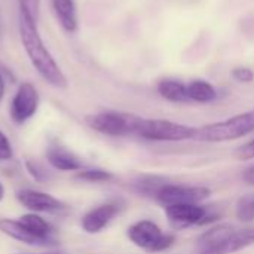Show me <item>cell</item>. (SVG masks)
Listing matches in <instances>:
<instances>
[{
  "mask_svg": "<svg viewBox=\"0 0 254 254\" xmlns=\"http://www.w3.org/2000/svg\"><path fill=\"white\" fill-rule=\"evenodd\" d=\"M235 216L243 223L254 222V193L243 195L235 207Z\"/></svg>",
  "mask_w": 254,
  "mask_h": 254,
  "instance_id": "obj_19",
  "label": "cell"
},
{
  "mask_svg": "<svg viewBox=\"0 0 254 254\" xmlns=\"http://www.w3.org/2000/svg\"><path fill=\"white\" fill-rule=\"evenodd\" d=\"M3 97H4V77L0 71V101L3 100Z\"/></svg>",
  "mask_w": 254,
  "mask_h": 254,
  "instance_id": "obj_27",
  "label": "cell"
},
{
  "mask_svg": "<svg viewBox=\"0 0 254 254\" xmlns=\"http://www.w3.org/2000/svg\"><path fill=\"white\" fill-rule=\"evenodd\" d=\"M211 190L204 186H183L167 183L156 193L155 199L164 205H179V204H199L210 196Z\"/></svg>",
  "mask_w": 254,
  "mask_h": 254,
  "instance_id": "obj_7",
  "label": "cell"
},
{
  "mask_svg": "<svg viewBox=\"0 0 254 254\" xmlns=\"http://www.w3.org/2000/svg\"><path fill=\"white\" fill-rule=\"evenodd\" d=\"M51 3L60 25L67 33H74L77 30V13L74 0H51Z\"/></svg>",
  "mask_w": 254,
  "mask_h": 254,
  "instance_id": "obj_13",
  "label": "cell"
},
{
  "mask_svg": "<svg viewBox=\"0 0 254 254\" xmlns=\"http://www.w3.org/2000/svg\"><path fill=\"white\" fill-rule=\"evenodd\" d=\"M39 107V94L37 89L30 83L24 82L19 85L16 94L10 103V118L15 124H24L28 121Z\"/></svg>",
  "mask_w": 254,
  "mask_h": 254,
  "instance_id": "obj_8",
  "label": "cell"
},
{
  "mask_svg": "<svg viewBox=\"0 0 254 254\" xmlns=\"http://www.w3.org/2000/svg\"><path fill=\"white\" fill-rule=\"evenodd\" d=\"M243 180H244L247 185L254 186V165L249 167V168L243 173Z\"/></svg>",
  "mask_w": 254,
  "mask_h": 254,
  "instance_id": "obj_26",
  "label": "cell"
},
{
  "mask_svg": "<svg viewBox=\"0 0 254 254\" xmlns=\"http://www.w3.org/2000/svg\"><path fill=\"white\" fill-rule=\"evenodd\" d=\"M198 128L167 121V119H140L135 135L150 141H183L195 138Z\"/></svg>",
  "mask_w": 254,
  "mask_h": 254,
  "instance_id": "obj_3",
  "label": "cell"
},
{
  "mask_svg": "<svg viewBox=\"0 0 254 254\" xmlns=\"http://www.w3.org/2000/svg\"><path fill=\"white\" fill-rule=\"evenodd\" d=\"M140 116L122 112H100L95 115L86 116V125L97 132L112 135V137H122L135 134L137 125L140 122Z\"/></svg>",
  "mask_w": 254,
  "mask_h": 254,
  "instance_id": "obj_5",
  "label": "cell"
},
{
  "mask_svg": "<svg viewBox=\"0 0 254 254\" xmlns=\"http://www.w3.org/2000/svg\"><path fill=\"white\" fill-rule=\"evenodd\" d=\"M159 95L171 103H185L188 101V86L177 79H162L158 82Z\"/></svg>",
  "mask_w": 254,
  "mask_h": 254,
  "instance_id": "obj_15",
  "label": "cell"
},
{
  "mask_svg": "<svg viewBox=\"0 0 254 254\" xmlns=\"http://www.w3.org/2000/svg\"><path fill=\"white\" fill-rule=\"evenodd\" d=\"M4 198V188H3V185L0 183V201Z\"/></svg>",
  "mask_w": 254,
  "mask_h": 254,
  "instance_id": "obj_28",
  "label": "cell"
},
{
  "mask_svg": "<svg viewBox=\"0 0 254 254\" xmlns=\"http://www.w3.org/2000/svg\"><path fill=\"white\" fill-rule=\"evenodd\" d=\"M168 182H164L161 177H155V176H143L140 179H137L132 183V188L137 193H140L141 196H149V198H155L156 193L161 190V188L164 185H167Z\"/></svg>",
  "mask_w": 254,
  "mask_h": 254,
  "instance_id": "obj_18",
  "label": "cell"
},
{
  "mask_svg": "<svg viewBox=\"0 0 254 254\" xmlns=\"http://www.w3.org/2000/svg\"><path fill=\"white\" fill-rule=\"evenodd\" d=\"M76 179L79 180H85V182H91V183H103V182H109L113 179V174L106 171V170H98V168H92V170H85L77 173Z\"/></svg>",
  "mask_w": 254,
  "mask_h": 254,
  "instance_id": "obj_20",
  "label": "cell"
},
{
  "mask_svg": "<svg viewBox=\"0 0 254 254\" xmlns=\"http://www.w3.org/2000/svg\"><path fill=\"white\" fill-rule=\"evenodd\" d=\"M234 156L240 161H247V159H253L254 158V138L250 140L249 143L240 146L235 152Z\"/></svg>",
  "mask_w": 254,
  "mask_h": 254,
  "instance_id": "obj_24",
  "label": "cell"
},
{
  "mask_svg": "<svg viewBox=\"0 0 254 254\" xmlns=\"http://www.w3.org/2000/svg\"><path fill=\"white\" fill-rule=\"evenodd\" d=\"M46 159L55 170L60 171H79L82 168V161L63 147H51L46 152Z\"/></svg>",
  "mask_w": 254,
  "mask_h": 254,
  "instance_id": "obj_14",
  "label": "cell"
},
{
  "mask_svg": "<svg viewBox=\"0 0 254 254\" xmlns=\"http://www.w3.org/2000/svg\"><path fill=\"white\" fill-rule=\"evenodd\" d=\"M235 231V226L223 223L216 225L211 229L205 231L195 243V252L196 254H219L223 244L228 241V238Z\"/></svg>",
  "mask_w": 254,
  "mask_h": 254,
  "instance_id": "obj_9",
  "label": "cell"
},
{
  "mask_svg": "<svg viewBox=\"0 0 254 254\" xmlns=\"http://www.w3.org/2000/svg\"><path fill=\"white\" fill-rule=\"evenodd\" d=\"M164 208H165V216L174 229L204 226L217 220V214H211L207 207L199 204H179V205H168Z\"/></svg>",
  "mask_w": 254,
  "mask_h": 254,
  "instance_id": "obj_6",
  "label": "cell"
},
{
  "mask_svg": "<svg viewBox=\"0 0 254 254\" xmlns=\"http://www.w3.org/2000/svg\"><path fill=\"white\" fill-rule=\"evenodd\" d=\"M232 77L241 83H250L254 80V71L250 67H235L232 70Z\"/></svg>",
  "mask_w": 254,
  "mask_h": 254,
  "instance_id": "obj_23",
  "label": "cell"
},
{
  "mask_svg": "<svg viewBox=\"0 0 254 254\" xmlns=\"http://www.w3.org/2000/svg\"><path fill=\"white\" fill-rule=\"evenodd\" d=\"M18 27H19V37H21L22 46H24L33 67L37 70V73L51 86L58 88V89L67 88V77L64 76L60 65L55 63L54 57L45 46V43L39 34V30H37V22L33 21L24 12H19Z\"/></svg>",
  "mask_w": 254,
  "mask_h": 254,
  "instance_id": "obj_1",
  "label": "cell"
},
{
  "mask_svg": "<svg viewBox=\"0 0 254 254\" xmlns=\"http://www.w3.org/2000/svg\"><path fill=\"white\" fill-rule=\"evenodd\" d=\"M127 235L134 246L149 253L165 252L176 241L174 235L164 234L162 229L152 220H140L131 225L127 231Z\"/></svg>",
  "mask_w": 254,
  "mask_h": 254,
  "instance_id": "obj_4",
  "label": "cell"
},
{
  "mask_svg": "<svg viewBox=\"0 0 254 254\" xmlns=\"http://www.w3.org/2000/svg\"><path fill=\"white\" fill-rule=\"evenodd\" d=\"M0 231L10 237L12 240L30 244V246H52L54 241L51 238H39L33 235L30 231H27L18 220H10V219H1L0 220Z\"/></svg>",
  "mask_w": 254,
  "mask_h": 254,
  "instance_id": "obj_12",
  "label": "cell"
},
{
  "mask_svg": "<svg viewBox=\"0 0 254 254\" xmlns=\"http://www.w3.org/2000/svg\"><path fill=\"white\" fill-rule=\"evenodd\" d=\"M254 131V110L232 116L226 121L208 124L198 129L196 137L201 141L222 143L238 140Z\"/></svg>",
  "mask_w": 254,
  "mask_h": 254,
  "instance_id": "obj_2",
  "label": "cell"
},
{
  "mask_svg": "<svg viewBox=\"0 0 254 254\" xmlns=\"http://www.w3.org/2000/svg\"><path fill=\"white\" fill-rule=\"evenodd\" d=\"M46 254H64V253H57V252H54V253H46Z\"/></svg>",
  "mask_w": 254,
  "mask_h": 254,
  "instance_id": "obj_29",
  "label": "cell"
},
{
  "mask_svg": "<svg viewBox=\"0 0 254 254\" xmlns=\"http://www.w3.org/2000/svg\"><path fill=\"white\" fill-rule=\"evenodd\" d=\"M25 168H27L28 174H30L36 182H45V180L49 179L48 171H46L39 162H36V161H27V162H25Z\"/></svg>",
  "mask_w": 254,
  "mask_h": 254,
  "instance_id": "obj_22",
  "label": "cell"
},
{
  "mask_svg": "<svg viewBox=\"0 0 254 254\" xmlns=\"http://www.w3.org/2000/svg\"><path fill=\"white\" fill-rule=\"evenodd\" d=\"M16 199L19 204H22L25 208L37 213H51V211H58L64 208V204L54 198L49 193L45 192H37L31 189H24L16 193Z\"/></svg>",
  "mask_w": 254,
  "mask_h": 254,
  "instance_id": "obj_11",
  "label": "cell"
},
{
  "mask_svg": "<svg viewBox=\"0 0 254 254\" xmlns=\"http://www.w3.org/2000/svg\"><path fill=\"white\" fill-rule=\"evenodd\" d=\"M27 231H30L33 235L39 237V238H49V234L52 232V226L45 220L42 219L40 216L37 214H25L22 217H19L18 220Z\"/></svg>",
  "mask_w": 254,
  "mask_h": 254,
  "instance_id": "obj_17",
  "label": "cell"
},
{
  "mask_svg": "<svg viewBox=\"0 0 254 254\" xmlns=\"http://www.w3.org/2000/svg\"><path fill=\"white\" fill-rule=\"evenodd\" d=\"M186 86H188V98L190 101L205 104V103H211L217 98L216 88L207 80L195 79V80L189 82Z\"/></svg>",
  "mask_w": 254,
  "mask_h": 254,
  "instance_id": "obj_16",
  "label": "cell"
},
{
  "mask_svg": "<svg viewBox=\"0 0 254 254\" xmlns=\"http://www.w3.org/2000/svg\"><path fill=\"white\" fill-rule=\"evenodd\" d=\"M121 211V205L118 202H107L103 204L91 211H88L82 217V228L88 234H98L101 232Z\"/></svg>",
  "mask_w": 254,
  "mask_h": 254,
  "instance_id": "obj_10",
  "label": "cell"
},
{
  "mask_svg": "<svg viewBox=\"0 0 254 254\" xmlns=\"http://www.w3.org/2000/svg\"><path fill=\"white\" fill-rule=\"evenodd\" d=\"M12 146L7 137L0 131V161H9L12 159Z\"/></svg>",
  "mask_w": 254,
  "mask_h": 254,
  "instance_id": "obj_25",
  "label": "cell"
},
{
  "mask_svg": "<svg viewBox=\"0 0 254 254\" xmlns=\"http://www.w3.org/2000/svg\"><path fill=\"white\" fill-rule=\"evenodd\" d=\"M18 3H19V12H24L33 21L37 22L40 15V0H18Z\"/></svg>",
  "mask_w": 254,
  "mask_h": 254,
  "instance_id": "obj_21",
  "label": "cell"
}]
</instances>
